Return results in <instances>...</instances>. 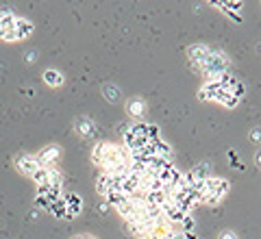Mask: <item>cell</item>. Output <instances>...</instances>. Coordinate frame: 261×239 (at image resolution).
I'll return each instance as SVG.
<instances>
[{
    "instance_id": "obj_11",
    "label": "cell",
    "mask_w": 261,
    "mask_h": 239,
    "mask_svg": "<svg viewBox=\"0 0 261 239\" xmlns=\"http://www.w3.org/2000/svg\"><path fill=\"white\" fill-rule=\"evenodd\" d=\"M63 202H65V207H68L70 220L83 211V198H81L79 194H65V196H63Z\"/></svg>"
},
{
    "instance_id": "obj_13",
    "label": "cell",
    "mask_w": 261,
    "mask_h": 239,
    "mask_svg": "<svg viewBox=\"0 0 261 239\" xmlns=\"http://www.w3.org/2000/svg\"><path fill=\"white\" fill-rule=\"evenodd\" d=\"M214 102H220V104H224L226 109H235V107L240 104V98H238V96H233L231 92H226V89H220Z\"/></svg>"
},
{
    "instance_id": "obj_3",
    "label": "cell",
    "mask_w": 261,
    "mask_h": 239,
    "mask_svg": "<svg viewBox=\"0 0 261 239\" xmlns=\"http://www.w3.org/2000/svg\"><path fill=\"white\" fill-rule=\"evenodd\" d=\"M15 168H18L20 174L33 178V176H35L44 166L37 161V156H35V154H20L18 159H15Z\"/></svg>"
},
{
    "instance_id": "obj_4",
    "label": "cell",
    "mask_w": 261,
    "mask_h": 239,
    "mask_svg": "<svg viewBox=\"0 0 261 239\" xmlns=\"http://www.w3.org/2000/svg\"><path fill=\"white\" fill-rule=\"evenodd\" d=\"M211 52H214V48H209L207 44H192L187 48V57H190V61L196 65V68H202L207 61Z\"/></svg>"
},
{
    "instance_id": "obj_16",
    "label": "cell",
    "mask_w": 261,
    "mask_h": 239,
    "mask_svg": "<svg viewBox=\"0 0 261 239\" xmlns=\"http://www.w3.org/2000/svg\"><path fill=\"white\" fill-rule=\"evenodd\" d=\"M48 213H53L55 218H63V220H70V216H68V207H65L63 198H59V200H55V202L50 204V209H48Z\"/></svg>"
},
{
    "instance_id": "obj_10",
    "label": "cell",
    "mask_w": 261,
    "mask_h": 239,
    "mask_svg": "<svg viewBox=\"0 0 261 239\" xmlns=\"http://www.w3.org/2000/svg\"><path fill=\"white\" fill-rule=\"evenodd\" d=\"M74 130H76V135H81L83 139H92V137H96V122L92 118H79L74 122Z\"/></svg>"
},
{
    "instance_id": "obj_12",
    "label": "cell",
    "mask_w": 261,
    "mask_h": 239,
    "mask_svg": "<svg viewBox=\"0 0 261 239\" xmlns=\"http://www.w3.org/2000/svg\"><path fill=\"white\" fill-rule=\"evenodd\" d=\"M220 89L222 87L218 85V81H205V85L198 89V100H216Z\"/></svg>"
},
{
    "instance_id": "obj_17",
    "label": "cell",
    "mask_w": 261,
    "mask_h": 239,
    "mask_svg": "<svg viewBox=\"0 0 261 239\" xmlns=\"http://www.w3.org/2000/svg\"><path fill=\"white\" fill-rule=\"evenodd\" d=\"M192 172V176L196 178V180H207L209 176H211V166L205 161V163H198L194 170H190Z\"/></svg>"
},
{
    "instance_id": "obj_1",
    "label": "cell",
    "mask_w": 261,
    "mask_h": 239,
    "mask_svg": "<svg viewBox=\"0 0 261 239\" xmlns=\"http://www.w3.org/2000/svg\"><path fill=\"white\" fill-rule=\"evenodd\" d=\"M92 163L100 168L105 174L111 176H122L128 172L130 154L124 146L113 144V142H100L94 146L92 150Z\"/></svg>"
},
{
    "instance_id": "obj_18",
    "label": "cell",
    "mask_w": 261,
    "mask_h": 239,
    "mask_svg": "<svg viewBox=\"0 0 261 239\" xmlns=\"http://www.w3.org/2000/svg\"><path fill=\"white\" fill-rule=\"evenodd\" d=\"M102 94H105V98H107L109 102H118L120 96H122V92H120L118 85H105V87H102Z\"/></svg>"
},
{
    "instance_id": "obj_5",
    "label": "cell",
    "mask_w": 261,
    "mask_h": 239,
    "mask_svg": "<svg viewBox=\"0 0 261 239\" xmlns=\"http://www.w3.org/2000/svg\"><path fill=\"white\" fill-rule=\"evenodd\" d=\"M35 156H37V161L42 163L44 168H57V161L61 159V146L50 144V146L42 148V150H39Z\"/></svg>"
},
{
    "instance_id": "obj_9",
    "label": "cell",
    "mask_w": 261,
    "mask_h": 239,
    "mask_svg": "<svg viewBox=\"0 0 261 239\" xmlns=\"http://www.w3.org/2000/svg\"><path fill=\"white\" fill-rule=\"evenodd\" d=\"M37 196H42L44 200H48V202L53 204L55 200L63 198V185H50V183L37 185Z\"/></svg>"
},
{
    "instance_id": "obj_22",
    "label": "cell",
    "mask_w": 261,
    "mask_h": 239,
    "mask_svg": "<svg viewBox=\"0 0 261 239\" xmlns=\"http://www.w3.org/2000/svg\"><path fill=\"white\" fill-rule=\"evenodd\" d=\"M250 139H255V142H257V139H261V128H255V130H252V133H250Z\"/></svg>"
},
{
    "instance_id": "obj_2",
    "label": "cell",
    "mask_w": 261,
    "mask_h": 239,
    "mask_svg": "<svg viewBox=\"0 0 261 239\" xmlns=\"http://www.w3.org/2000/svg\"><path fill=\"white\" fill-rule=\"evenodd\" d=\"M231 192V183L226 178L220 176H209L205 180V192H202V204H209V207H216L224 200Z\"/></svg>"
},
{
    "instance_id": "obj_8",
    "label": "cell",
    "mask_w": 261,
    "mask_h": 239,
    "mask_svg": "<svg viewBox=\"0 0 261 239\" xmlns=\"http://www.w3.org/2000/svg\"><path fill=\"white\" fill-rule=\"evenodd\" d=\"M148 111V104L142 96H130L126 100V113L130 118H144V113Z\"/></svg>"
},
{
    "instance_id": "obj_15",
    "label": "cell",
    "mask_w": 261,
    "mask_h": 239,
    "mask_svg": "<svg viewBox=\"0 0 261 239\" xmlns=\"http://www.w3.org/2000/svg\"><path fill=\"white\" fill-rule=\"evenodd\" d=\"M44 83L50 87H61L63 85V74L57 70H46L44 72Z\"/></svg>"
},
{
    "instance_id": "obj_23",
    "label": "cell",
    "mask_w": 261,
    "mask_h": 239,
    "mask_svg": "<svg viewBox=\"0 0 261 239\" xmlns=\"http://www.w3.org/2000/svg\"><path fill=\"white\" fill-rule=\"evenodd\" d=\"M72 239H96L94 235H87V233H81V235H74Z\"/></svg>"
},
{
    "instance_id": "obj_7",
    "label": "cell",
    "mask_w": 261,
    "mask_h": 239,
    "mask_svg": "<svg viewBox=\"0 0 261 239\" xmlns=\"http://www.w3.org/2000/svg\"><path fill=\"white\" fill-rule=\"evenodd\" d=\"M33 31H35V26H33V22H31V20H24V18H18V20H15L13 29H11L15 42H22V39L31 37V35H33Z\"/></svg>"
},
{
    "instance_id": "obj_20",
    "label": "cell",
    "mask_w": 261,
    "mask_h": 239,
    "mask_svg": "<svg viewBox=\"0 0 261 239\" xmlns=\"http://www.w3.org/2000/svg\"><path fill=\"white\" fill-rule=\"evenodd\" d=\"M194 228H196V220L192 218V213H190V216H185L183 222L178 224V230H181V233H194Z\"/></svg>"
},
{
    "instance_id": "obj_21",
    "label": "cell",
    "mask_w": 261,
    "mask_h": 239,
    "mask_svg": "<svg viewBox=\"0 0 261 239\" xmlns=\"http://www.w3.org/2000/svg\"><path fill=\"white\" fill-rule=\"evenodd\" d=\"M220 239H238V235H235L233 230H222V235H220Z\"/></svg>"
},
{
    "instance_id": "obj_14",
    "label": "cell",
    "mask_w": 261,
    "mask_h": 239,
    "mask_svg": "<svg viewBox=\"0 0 261 239\" xmlns=\"http://www.w3.org/2000/svg\"><path fill=\"white\" fill-rule=\"evenodd\" d=\"M152 150H154V156H161V159H166V161L172 159V148H170V144L161 142V139L152 142Z\"/></svg>"
},
{
    "instance_id": "obj_24",
    "label": "cell",
    "mask_w": 261,
    "mask_h": 239,
    "mask_svg": "<svg viewBox=\"0 0 261 239\" xmlns=\"http://www.w3.org/2000/svg\"><path fill=\"white\" fill-rule=\"evenodd\" d=\"M257 166H259V168H261V150H259V152H257Z\"/></svg>"
},
{
    "instance_id": "obj_19",
    "label": "cell",
    "mask_w": 261,
    "mask_h": 239,
    "mask_svg": "<svg viewBox=\"0 0 261 239\" xmlns=\"http://www.w3.org/2000/svg\"><path fill=\"white\" fill-rule=\"evenodd\" d=\"M126 198H128V196H124L122 192H111L109 196H105V200H107V204H111V207L116 209L120 202H124V200H126Z\"/></svg>"
},
{
    "instance_id": "obj_6",
    "label": "cell",
    "mask_w": 261,
    "mask_h": 239,
    "mask_svg": "<svg viewBox=\"0 0 261 239\" xmlns=\"http://www.w3.org/2000/svg\"><path fill=\"white\" fill-rule=\"evenodd\" d=\"M96 192L100 196H109L111 192H120L118 180L113 178L111 174H105V172H100V176L96 178Z\"/></svg>"
}]
</instances>
